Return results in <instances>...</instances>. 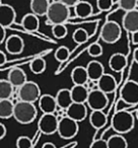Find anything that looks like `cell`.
<instances>
[{
	"mask_svg": "<svg viewBox=\"0 0 138 148\" xmlns=\"http://www.w3.org/2000/svg\"><path fill=\"white\" fill-rule=\"evenodd\" d=\"M135 117H136V119H137V121H138V109H137V111H136V113H135Z\"/></svg>",
	"mask_w": 138,
	"mask_h": 148,
	"instance_id": "f6af8a7d",
	"label": "cell"
},
{
	"mask_svg": "<svg viewBox=\"0 0 138 148\" xmlns=\"http://www.w3.org/2000/svg\"><path fill=\"white\" fill-rule=\"evenodd\" d=\"M42 148H57V147H56L55 144L52 143V142H46V143L43 144Z\"/></svg>",
	"mask_w": 138,
	"mask_h": 148,
	"instance_id": "b9f144b4",
	"label": "cell"
},
{
	"mask_svg": "<svg viewBox=\"0 0 138 148\" xmlns=\"http://www.w3.org/2000/svg\"><path fill=\"white\" fill-rule=\"evenodd\" d=\"M25 49V42L19 35H11L5 41V50L11 55H19Z\"/></svg>",
	"mask_w": 138,
	"mask_h": 148,
	"instance_id": "4fadbf2b",
	"label": "cell"
},
{
	"mask_svg": "<svg viewBox=\"0 0 138 148\" xmlns=\"http://www.w3.org/2000/svg\"><path fill=\"white\" fill-rule=\"evenodd\" d=\"M55 97L56 101H57L58 108L65 110V111L73 103V99L72 97H71V90L68 88L59 89Z\"/></svg>",
	"mask_w": 138,
	"mask_h": 148,
	"instance_id": "d6986e66",
	"label": "cell"
},
{
	"mask_svg": "<svg viewBox=\"0 0 138 148\" xmlns=\"http://www.w3.org/2000/svg\"><path fill=\"white\" fill-rule=\"evenodd\" d=\"M107 115L103 111H93L89 115V123L91 127L99 130L107 124Z\"/></svg>",
	"mask_w": 138,
	"mask_h": 148,
	"instance_id": "cb8c5ba5",
	"label": "cell"
},
{
	"mask_svg": "<svg viewBox=\"0 0 138 148\" xmlns=\"http://www.w3.org/2000/svg\"><path fill=\"white\" fill-rule=\"evenodd\" d=\"M6 63V55L4 51H0V66H3Z\"/></svg>",
	"mask_w": 138,
	"mask_h": 148,
	"instance_id": "60d3db41",
	"label": "cell"
},
{
	"mask_svg": "<svg viewBox=\"0 0 138 148\" xmlns=\"http://www.w3.org/2000/svg\"><path fill=\"white\" fill-rule=\"evenodd\" d=\"M71 80L74 85H87L89 81V73L87 67L84 66H76L71 71Z\"/></svg>",
	"mask_w": 138,
	"mask_h": 148,
	"instance_id": "2e32d148",
	"label": "cell"
},
{
	"mask_svg": "<svg viewBox=\"0 0 138 148\" xmlns=\"http://www.w3.org/2000/svg\"><path fill=\"white\" fill-rule=\"evenodd\" d=\"M46 16L48 25H62L70 17V7L60 1H53L50 4Z\"/></svg>",
	"mask_w": 138,
	"mask_h": 148,
	"instance_id": "7a4b0ae2",
	"label": "cell"
},
{
	"mask_svg": "<svg viewBox=\"0 0 138 148\" xmlns=\"http://www.w3.org/2000/svg\"><path fill=\"white\" fill-rule=\"evenodd\" d=\"M39 108L43 114H55L58 110L56 97L51 95H43L39 99Z\"/></svg>",
	"mask_w": 138,
	"mask_h": 148,
	"instance_id": "5bb4252c",
	"label": "cell"
},
{
	"mask_svg": "<svg viewBox=\"0 0 138 148\" xmlns=\"http://www.w3.org/2000/svg\"><path fill=\"white\" fill-rule=\"evenodd\" d=\"M69 55H70V50L65 46H61L56 50L55 59L59 62H65L66 60H68Z\"/></svg>",
	"mask_w": 138,
	"mask_h": 148,
	"instance_id": "d6a6232c",
	"label": "cell"
},
{
	"mask_svg": "<svg viewBox=\"0 0 138 148\" xmlns=\"http://www.w3.org/2000/svg\"><path fill=\"white\" fill-rule=\"evenodd\" d=\"M70 90L73 103H87L89 95V89L87 88V85H73Z\"/></svg>",
	"mask_w": 138,
	"mask_h": 148,
	"instance_id": "44dd1931",
	"label": "cell"
},
{
	"mask_svg": "<svg viewBox=\"0 0 138 148\" xmlns=\"http://www.w3.org/2000/svg\"><path fill=\"white\" fill-rule=\"evenodd\" d=\"M37 108L34 103L21 101L15 103L13 118L21 125H27V124L33 123L37 118Z\"/></svg>",
	"mask_w": 138,
	"mask_h": 148,
	"instance_id": "3957f363",
	"label": "cell"
},
{
	"mask_svg": "<svg viewBox=\"0 0 138 148\" xmlns=\"http://www.w3.org/2000/svg\"><path fill=\"white\" fill-rule=\"evenodd\" d=\"M15 105L11 99H0V117L1 119H9L13 117Z\"/></svg>",
	"mask_w": 138,
	"mask_h": 148,
	"instance_id": "484cf974",
	"label": "cell"
},
{
	"mask_svg": "<svg viewBox=\"0 0 138 148\" xmlns=\"http://www.w3.org/2000/svg\"><path fill=\"white\" fill-rule=\"evenodd\" d=\"M73 8H74L75 15L77 17H80V18L89 17L93 12V5L87 1H79Z\"/></svg>",
	"mask_w": 138,
	"mask_h": 148,
	"instance_id": "d4e9b609",
	"label": "cell"
},
{
	"mask_svg": "<svg viewBox=\"0 0 138 148\" xmlns=\"http://www.w3.org/2000/svg\"><path fill=\"white\" fill-rule=\"evenodd\" d=\"M122 27L117 21H109L103 25L101 39L107 44H115L121 39Z\"/></svg>",
	"mask_w": 138,
	"mask_h": 148,
	"instance_id": "5b68a950",
	"label": "cell"
},
{
	"mask_svg": "<svg viewBox=\"0 0 138 148\" xmlns=\"http://www.w3.org/2000/svg\"><path fill=\"white\" fill-rule=\"evenodd\" d=\"M108 103H109V99L107 97V93L103 92L99 88L89 90L87 105L89 109H91V111H103L107 108Z\"/></svg>",
	"mask_w": 138,
	"mask_h": 148,
	"instance_id": "ba28073f",
	"label": "cell"
},
{
	"mask_svg": "<svg viewBox=\"0 0 138 148\" xmlns=\"http://www.w3.org/2000/svg\"><path fill=\"white\" fill-rule=\"evenodd\" d=\"M50 4H51L50 0H31L30 8L32 12L35 13L36 15L44 16V15H47Z\"/></svg>",
	"mask_w": 138,
	"mask_h": 148,
	"instance_id": "603a6c76",
	"label": "cell"
},
{
	"mask_svg": "<svg viewBox=\"0 0 138 148\" xmlns=\"http://www.w3.org/2000/svg\"><path fill=\"white\" fill-rule=\"evenodd\" d=\"M127 66V57L122 53H114L109 59V67L114 72H121Z\"/></svg>",
	"mask_w": 138,
	"mask_h": 148,
	"instance_id": "ffe728a7",
	"label": "cell"
},
{
	"mask_svg": "<svg viewBox=\"0 0 138 148\" xmlns=\"http://www.w3.org/2000/svg\"><path fill=\"white\" fill-rule=\"evenodd\" d=\"M47 63L44 58H34L30 63V69L34 74H42L46 70Z\"/></svg>",
	"mask_w": 138,
	"mask_h": 148,
	"instance_id": "f1b7e54d",
	"label": "cell"
},
{
	"mask_svg": "<svg viewBox=\"0 0 138 148\" xmlns=\"http://www.w3.org/2000/svg\"><path fill=\"white\" fill-rule=\"evenodd\" d=\"M134 61H135V63L138 64V49L134 51Z\"/></svg>",
	"mask_w": 138,
	"mask_h": 148,
	"instance_id": "ee69618b",
	"label": "cell"
},
{
	"mask_svg": "<svg viewBox=\"0 0 138 148\" xmlns=\"http://www.w3.org/2000/svg\"><path fill=\"white\" fill-rule=\"evenodd\" d=\"M87 70L89 73V80L97 81L104 74H105V68L104 65L97 60H91L87 63Z\"/></svg>",
	"mask_w": 138,
	"mask_h": 148,
	"instance_id": "ac0fdd59",
	"label": "cell"
},
{
	"mask_svg": "<svg viewBox=\"0 0 138 148\" xmlns=\"http://www.w3.org/2000/svg\"><path fill=\"white\" fill-rule=\"evenodd\" d=\"M66 116L70 119L76 121L77 123L82 122L87 116V103H73L70 107L66 110Z\"/></svg>",
	"mask_w": 138,
	"mask_h": 148,
	"instance_id": "7c38bea8",
	"label": "cell"
},
{
	"mask_svg": "<svg viewBox=\"0 0 138 148\" xmlns=\"http://www.w3.org/2000/svg\"><path fill=\"white\" fill-rule=\"evenodd\" d=\"M122 27L127 33L134 34L138 32V9L127 11L122 18Z\"/></svg>",
	"mask_w": 138,
	"mask_h": 148,
	"instance_id": "8fae6325",
	"label": "cell"
},
{
	"mask_svg": "<svg viewBox=\"0 0 138 148\" xmlns=\"http://www.w3.org/2000/svg\"><path fill=\"white\" fill-rule=\"evenodd\" d=\"M89 38V35L87 31L83 27H78L72 34V39L76 44H83L87 42Z\"/></svg>",
	"mask_w": 138,
	"mask_h": 148,
	"instance_id": "f546056e",
	"label": "cell"
},
{
	"mask_svg": "<svg viewBox=\"0 0 138 148\" xmlns=\"http://www.w3.org/2000/svg\"><path fill=\"white\" fill-rule=\"evenodd\" d=\"M7 79L9 80V82L13 85L14 87H21V85H23L27 81V74L23 71L21 68L19 67H14L12 69H10V71L8 72V76Z\"/></svg>",
	"mask_w": 138,
	"mask_h": 148,
	"instance_id": "e0dca14e",
	"label": "cell"
},
{
	"mask_svg": "<svg viewBox=\"0 0 138 148\" xmlns=\"http://www.w3.org/2000/svg\"><path fill=\"white\" fill-rule=\"evenodd\" d=\"M58 1L64 3V4L67 5L68 7H74L80 0H58Z\"/></svg>",
	"mask_w": 138,
	"mask_h": 148,
	"instance_id": "74e56055",
	"label": "cell"
},
{
	"mask_svg": "<svg viewBox=\"0 0 138 148\" xmlns=\"http://www.w3.org/2000/svg\"><path fill=\"white\" fill-rule=\"evenodd\" d=\"M118 5L122 10L127 12L137 8L138 0H118Z\"/></svg>",
	"mask_w": 138,
	"mask_h": 148,
	"instance_id": "1f68e13d",
	"label": "cell"
},
{
	"mask_svg": "<svg viewBox=\"0 0 138 148\" xmlns=\"http://www.w3.org/2000/svg\"><path fill=\"white\" fill-rule=\"evenodd\" d=\"M16 12L11 5L1 3L0 5V25L4 27H11L15 23Z\"/></svg>",
	"mask_w": 138,
	"mask_h": 148,
	"instance_id": "30bf717a",
	"label": "cell"
},
{
	"mask_svg": "<svg viewBox=\"0 0 138 148\" xmlns=\"http://www.w3.org/2000/svg\"><path fill=\"white\" fill-rule=\"evenodd\" d=\"M87 54L93 58H97L103 55V47L99 43H93L87 49Z\"/></svg>",
	"mask_w": 138,
	"mask_h": 148,
	"instance_id": "836d02e7",
	"label": "cell"
},
{
	"mask_svg": "<svg viewBox=\"0 0 138 148\" xmlns=\"http://www.w3.org/2000/svg\"><path fill=\"white\" fill-rule=\"evenodd\" d=\"M89 148H109L108 141L105 139H97L91 143Z\"/></svg>",
	"mask_w": 138,
	"mask_h": 148,
	"instance_id": "8d00e7d4",
	"label": "cell"
},
{
	"mask_svg": "<svg viewBox=\"0 0 138 148\" xmlns=\"http://www.w3.org/2000/svg\"><path fill=\"white\" fill-rule=\"evenodd\" d=\"M135 124V118L130 112L125 110L117 111L113 115L111 122L112 129L117 134H126L132 131Z\"/></svg>",
	"mask_w": 138,
	"mask_h": 148,
	"instance_id": "6da1fadb",
	"label": "cell"
},
{
	"mask_svg": "<svg viewBox=\"0 0 138 148\" xmlns=\"http://www.w3.org/2000/svg\"><path fill=\"white\" fill-rule=\"evenodd\" d=\"M52 34L56 39H64L67 36L68 29L64 23L62 25H52Z\"/></svg>",
	"mask_w": 138,
	"mask_h": 148,
	"instance_id": "4dcf8cb0",
	"label": "cell"
},
{
	"mask_svg": "<svg viewBox=\"0 0 138 148\" xmlns=\"http://www.w3.org/2000/svg\"><path fill=\"white\" fill-rule=\"evenodd\" d=\"M132 41H133V44H138V32L132 34Z\"/></svg>",
	"mask_w": 138,
	"mask_h": 148,
	"instance_id": "7bdbcfd3",
	"label": "cell"
},
{
	"mask_svg": "<svg viewBox=\"0 0 138 148\" xmlns=\"http://www.w3.org/2000/svg\"><path fill=\"white\" fill-rule=\"evenodd\" d=\"M13 91H14V86L9 82L8 79L0 80V99H10Z\"/></svg>",
	"mask_w": 138,
	"mask_h": 148,
	"instance_id": "4316f807",
	"label": "cell"
},
{
	"mask_svg": "<svg viewBox=\"0 0 138 148\" xmlns=\"http://www.w3.org/2000/svg\"><path fill=\"white\" fill-rule=\"evenodd\" d=\"M78 123L67 116L63 117V119L59 122V125H58V134L62 139L65 140L74 138L78 133Z\"/></svg>",
	"mask_w": 138,
	"mask_h": 148,
	"instance_id": "8992f818",
	"label": "cell"
},
{
	"mask_svg": "<svg viewBox=\"0 0 138 148\" xmlns=\"http://www.w3.org/2000/svg\"><path fill=\"white\" fill-rule=\"evenodd\" d=\"M5 37H6V27L0 25V44H3L4 41H6Z\"/></svg>",
	"mask_w": 138,
	"mask_h": 148,
	"instance_id": "f35d334b",
	"label": "cell"
},
{
	"mask_svg": "<svg viewBox=\"0 0 138 148\" xmlns=\"http://www.w3.org/2000/svg\"><path fill=\"white\" fill-rule=\"evenodd\" d=\"M17 97L19 101L34 103L36 101H39L41 97V88L34 81H27L25 84L19 87Z\"/></svg>",
	"mask_w": 138,
	"mask_h": 148,
	"instance_id": "277c9868",
	"label": "cell"
},
{
	"mask_svg": "<svg viewBox=\"0 0 138 148\" xmlns=\"http://www.w3.org/2000/svg\"><path fill=\"white\" fill-rule=\"evenodd\" d=\"M59 121L55 114H43L38 122V129L42 134L52 135L58 132Z\"/></svg>",
	"mask_w": 138,
	"mask_h": 148,
	"instance_id": "52a82bcc",
	"label": "cell"
},
{
	"mask_svg": "<svg viewBox=\"0 0 138 148\" xmlns=\"http://www.w3.org/2000/svg\"><path fill=\"white\" fill-rule=\"evenodd\" d=\"M97 87L100 90H102L105 93H111L114 92L117 88V80L115 77L109 73H105L99 80L97 81Z\"/></svg>",
	"mask_w": 138,
	"mask_h": 148,
	"instance_id": "9a60e30c",
	"label": "cell"
},
{
	"mask_svg": "<svg viewBox=\"0 0 138 148\" xmlns=\"http://www.w3.org/2000/svg\"><path fill=\"white\" fill-rule=\"evenodd\" d=\"M21 25L27 32L35 33L40 27V19L39 16L35 13H27L25 16L21 18Z\"/></svg>",
	"mask_w": 138,
	"mask_h": 148,
	"instance_id": "7402d4cb",
	"label": "cell"
},
{
	"mask_svg": "<svg viewBox=\"0 0 138 148\" xmlns=\"http://www.w3.org/2000/svg\"><path fill=\"white\" fill-rule=\"evenodd\" d=\"M33 141L27 136H19L16 140V148H32Z\"/></svg>",
	"mask_w": 138,
	"mask_h": 148,
	"instance_id": "e575fe53",
	"label": "cell"
},
{
	"mask_svg": "<svg viewBox=\"0 0 138 148\" xmlns=\"http://www.w3.org/2000/svg\"><path fill=\"white\" fill-rule=\"evenodd\" d=\"M6 132H7V129L5 127V125L3 123L0 124V139L2 140L3 138L6 136Z\"/></svg>",
	"mask_w": 138,
	"mask_h": 148,
	"instance_id": "ab89813d",
	"label": "cell"
},
{
	"mask_svg": "<svg viewBox=\"0 0 138 148\" xmlns=\"http://www.w3.org/2000/svg\"><path fill=\"white\" fill-rule=\"evenodd\" d=\"M114 5V0H97V7L101 11H108Z\"/></svg>",
	"mask_w": 138,
	"mask_h": 148,
	"instance_id": "d590c367",
	"label": "cell"
},
{
	"mask_svg": "<svg viewBox=\"0 0 138 148\" xmlns=\"http://www.w3.org/2000/svg\"><path fill=\"white\" fill-rule=\"evenodd\" d=\"M121 99L128 106L138 103V82L135 80H128L121 89Z\"/></svg>",
	"mask_w": 138,
	"mask_h": 148,
	"instance_id": "9c48e42d",
	"label": "cell"
},
{
	"mask_svg": "<svg viewBox=\"0 0 138 148\" xmlns=\"http://www.w3.org/2000/svg\"><path fill=\"white\" fill-rule=\"evenodd\" d=\"M109 148H128V142L121 134H115L108 138Z\"/></svg>",
	"mask_w": 138,
	"mask_h": 148,
	"instance_id": "83f0119b",
	"label": "cell"
}]
</instances>
